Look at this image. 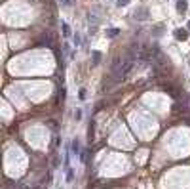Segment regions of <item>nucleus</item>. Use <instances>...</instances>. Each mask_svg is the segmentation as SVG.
<instances>
[{"label": "nucleus", "mask_w": 190, "mask_h": 189, "mask_svg": "<svg viewBox=\"0 0 190 189\" xmlns=\"http://www.w3.org/2000/svg\"><path fill=\"white\" fill-rule=\"evenodd\" d=\"M116 4L122 8V6H127V4H129V0H116Z\"/></svg>", "instance_id": "9d476101"}, {"label": "nucleus", "mask_w": 190, "mask_h": 189, "mask_svg": "<svg viewBox=\"0 0 190 189\" xmlns=\"http://www.w3.org/2000/svg\"><path fill=\"white\" fill-rule=\"evenodd\" d=\"M74 119H76V120L82 119V111H76V113H74Z\"/></svg>", "instance_id": "ddd939ff"}, {"label": "nucleus", "mask_w": 190, "mask_h": 189, "mask_svg": "<svg viewBox=\"0 0 190 189\" xmlns=\"http://www.w3.org/2000/svg\"><path fill=\"white\" fill-rule=\"evenodd\" d=\"M42 42H44L48 48H51V44H53V42H51V34H50V32H44V34H42Z\"/></svg>", "instance_id": "39448f33"}, {"label": "nucleus", "mask_w": 190, "mask_h": 189, "mask_svg": "<svg viewBox=\"0 0 190 189\" xmlns=\"http://www.w3.org/2000/svg\"><path fill=\"white\" fill-rule=\"evenodd\" d=\"M188 31H190V21H188Z\"/></svg>", "instance_id": "dca6fc26"}, {"label": "nucleus", "mask_w": 190, "mask_h": 189, "mask_svg": "<svg viewBox=\"0 0 190 189\" xmlns=\"http://www.w3.org/2000/svg\"><path fill=\"white\" fill-rule=\"evenodd\" d=\"M133 61H135V57H133V55H127L126 59H114V63H112L114 79H116V80L126 79L127 73H129V71H131V67H133Z\"/></svg>", "instance_id": "f257e3e1"}, {"label": "nucleus", "mask_w": 190, "mask_h": 189, "mask_svg": "<svg viewBox=\"0 0 190 189\" xmlns=\"http://www.w3.org/2000/svg\"><path fill=\"white\" fill-rule=\"evenodd\" d=\"M70 149H72V153H74V155H80V141H78V139H74V141H72V145H70Z\"/></svg>", "instance_id": "423d86ee"}, {"label": "nucleus", "mask_w": 190, "mask_h": 189, "mask_svg": "<svg viewBox=\"0 0 190 189\" xmlns=\"http://www.w3.org/2000/svg\"><path fill=\"white\" fill-rule=\"evenodd\" d=\"M173 34H175L177 40H186L188 38V29H177Z\"/></svg>", "instance_id": "f03ea898"}, {"label": "nucleus", "mask_w": 190, "mask_h": 189, "mask_svg": "<svg viewBox=\"0 0 190 189\" xmlns=\"http://www.w3.org/2000/svg\"><path fill=\"white\" fill-rule=\"evenodd\" d=\"M107 34H109V37H116V34H118V29H109Z\"/></svg>", "instance_id": "9b49d317"}, {"label": "nucleus", "mask_w": 190, "mask_h": 189, "mask_svg": "<svg viewBox=\"0 0 190 189\" xmlns=\"http://www.w3.org/2000/svg\"><path fill=\"white\" fill-rule=\"evenodd\" d=\"M80 159H82V162H87V159H90V151H87V149H84V151L80 153Z\"/></svg>", "instance_id": "0eeeda50"}, {"label": "nucleus", "mask_w": 190, "mask_h": 189, "mask_svg": "<svg viewBox=\"0 0 190 189\" xmlns=\"http://www.w3.org/2000/svg\"><path fill=\"white\" fill-rule=\"evenodd\" d=\"M61 4H65V6H70V4H72V0H61Z\"/></svg>", "instance_id": "2eb2a0df"}, {"label": "nucleus", "mask_w": 190, "mask_h": 189, "mask_svg": "<svg viewBox=\"0 0 190 189\" xmlns=\"http://www.w3.org/2000/svg\"><path fill=\"white\" fill-rule=\"evenodd\" d=\"M72 178H74V172L70 170V168H68V170H67V180L70 181V180H72Z\"/></svg>", "instance_id": "f8f14e48"}, {"label": "nucleus", "mask_w": 190, "mask_h": 189, "mask_svg": "<svg viewBox=\"0 0 190 189\" xmlns=\"http://www.w3.org/2000/svg\"><path fill=\"white\" fill-rule=\"evenodd\" d=\"M61 27H63V34H65V37H70V27H68L67 23H63Z\"/></svg>", "instance_id": "1a4fd4ad"}, {"label": "nucleus", "mask_w": 190, "mask_h": 189, "mask_svg": "<svg viewBox=\"0 0 190 189\" xmlns=\"http://www.w3.org/2000/svg\"><path fill=\"white\" fill-rule=\"evenodd\" d=\"M93 63L95 65L101 63V54H99V52H93Z\"/></svg>", "instance_id": "6e6552de"}, {"label": "nucleus", "mask_w": 190, "mask_h": 189, "mask_svg": "<svg viewBox=\"0 0 190 189\" xmlns=\"http://www.w3.org/2000/svg\"><path fill=\"white\" fill-rule=\"evenodd\" d=\"M93 138H95V122L91 120L90 126H87V139H90V141H93Z\"/></svg>", "instance_id": "7ed1b4c3"}, {"label": "nucleus", "mask_w": 190, "mask_h": 189, "mask_svg": "<svg viewBox=\"0 0 190 189\" xmlns=\"http://www.w3.org/2000/svg\"><path fill=\"white\" fill-rule=\"evenodd\" d=\"M186 8H188V2H186V0H179V2H177V12L185 14V12H186Z\"/></svg>", "instance_id": "20e7f679"}, {"label": "nucleus", "mask_w": 190, "mask_h": 189, "mask_svg": "<svg viewBox=\"0 0 190 189\" xmlns=\"http://www.w3.org/2000/svg\"><path fill=\"white\" fill-rule=\"evenodd\" d=\"M80 99H86V90H84V88L80 90Z\"/></svg>", "instance_id": "4468645a"}]
</instances>
